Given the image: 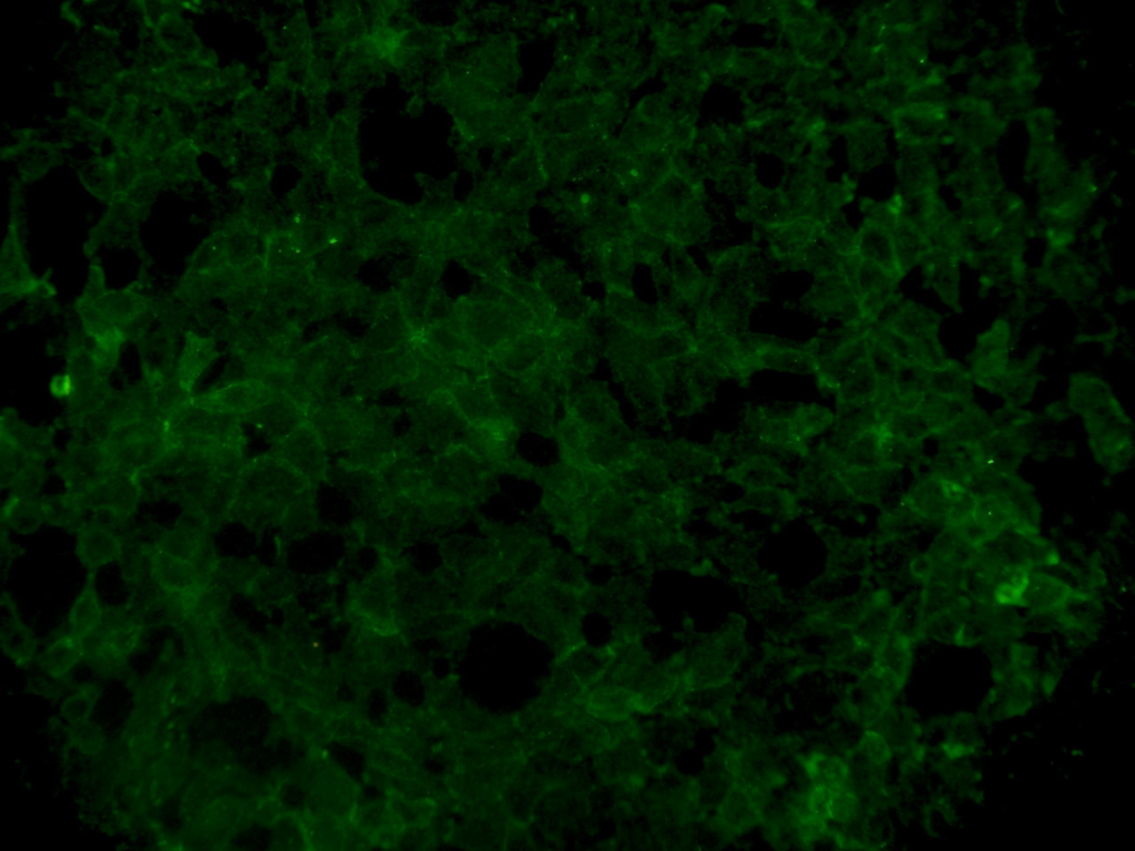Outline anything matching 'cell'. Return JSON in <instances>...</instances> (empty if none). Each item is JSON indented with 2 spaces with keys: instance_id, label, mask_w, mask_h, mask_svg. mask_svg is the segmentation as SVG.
<instances>
[{
  "instance_id": "6da1fadb",
  "label": "cell",
  "mask_w": 1135,
  "mask_h": 851,
  "mask_svg": "<svg viewBox=\"0 0 1135 851\" xmlns=\"http://www.w3.org/2000/svg\"><path fill=\"white\" fill-rule=\"evenodd\" d=\"M274 454L311 484L321 481L328 470V448L318 430L307 421L275 444Z\"/></svg>"
},
{
  "instance_id": "7a4b0ae2",
  "label": "cell",
  "mask_w": 1135,
  "mask_h": 851,
  "mask_svg": "<svg viewBox=\"0 0 1135 851\" xmlns=\"http://www.w3.org/2000/svg\"><path fill=\"white\" fill-rule=\"evenodd\" d=\"M257 426L275 444L279 443L308 421L309 409L303 401L285 394L270 392L256 409Z\"/></svg>"
}]
</instances>
